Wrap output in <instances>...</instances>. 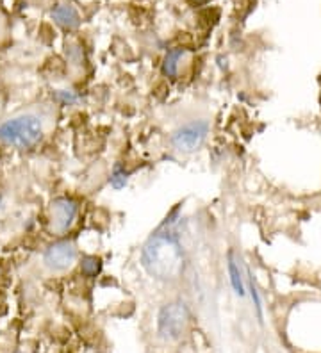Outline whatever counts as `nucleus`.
<instances>
[{"label":"nucleus","instance_id":"7","mask_svg":"<svg viewBox=\"0 0 321 353\" xmlns=\"http://www.w3.org/2000/svg\"><path fill=\"white\" fill-rule=\"evenodd\" d=\"M52 18H54V22L57 26H61L63 29H77L81 26V14L79 11L73 6H66V4H61L54 8L52 11Z\"/></svg>","mask_w":321,"mask_h":353},{"label":"nucleus","instance_id":"1","mask_svg":"<svg viewBox=\"0 0 321 353\" xmlns=\"http://www.w3.org/2000/svg\"><path fill=\"white\" fill-rule=\"evenodd\" d=\"M142 266L150 276L163 282L182 276L186 257L175 234L171 230H157L152 234L142 250Z\"/></svg>","mask_w":321,"mask_h":353},{"label":"nucleus","instance_id":"3","mask_svg":"<svg viewBox=\"0 0 321 353\" xmlns=\"http://www.w3.org/2000/svg\"><path fill=\"white\" fill-rule=\"evenodd\" d=\"M189 319H191V314L184 302L166 303L159 310L157 316L159 336L166 341L180 339L188 330Z\"/></svg>","mask_w":321,"mask_h":353},{"label":"nucleus","instance_id":"2","mask_svg":"<svg viewBox=\"0 0 321 353\" xmlns=\"http://www.w3.org/2000/svg\"><path fill=\"white\" fill-rule=\"evenodd\" d=\"M43 138L41 120L35 114H20L0 125V141L6 147L18 150H29L36 147Z\"/></svg>","mask_w":321,"mask_h":353},{"label":"nucleus","instance_id":"13","mask_svg":"<svg viewBox=\"0 0 321 353\" xmlns=\"http://www.w3.org/2000/svg\"><path fill=\"white\" fill-rule=\"evenodd\" d=\"M193 2H197V4H200V2H206V0H193Z\"/></svg>","mask_w":321,"mask_h":353},{"label":"nucleus","instance_id":"5","mask_svg":"<svg viewBox=\"0 0 321 353\" xmlns=\"http://www.w3.org/2000/svg\"><path fill=\"white\" fill-rule=\"evenodd\" d=\"M79 205L73 199L68 196H59L54 202L50 203V209H48V228H50L52 234L56 236H63L70 230V227L75 221V216H77Z\"/></svg>","mask_w":321,"mask_h":353},{"label":"nucleus","instance_id":"11","mask_svg":"<svg viewBox=\"0 0 321 353\" xmlns=\"http://www.w3.org/2000/svg\"><path fill=\"white\" fill-rule=\"evenodd\" d=\"M109 182H111V185L115 188V190H121V188H125L128 182V172L127 170L121 166L120 163L115 164V168H113L111 172V176H109Z\"/></svg>","mask_w":321,"mask_h":353},{"label":"nucleus","instance_id":"9","mask_svg":"<svg viewBox=\"0 0 321 353\" xmlns=\"http://www.w3.org/2000/svg\"><path fill=\"white\" fill-rule=\"evenodd\" d=\"M228 275H231V284L234 288L235 294H240V296H244V279H243V272H241L240 264L235 263L234 255H228Z\"/></svg>","mask_w":321,"mask_h":353},{"label":"nucleus","instance_id":"4","mask_svg":"<svg viewBox=\"0 0 321 353\" xmlns=\"http://www.w3.org/2000/svg\"><path fill=\"white\" fill-rule=\"evenodd\" d=\"M207 134L209 123L206 120H191L171 134V147L180 154H195L204 147Z\"/></svg>","mask_w":321,"mask_h":353},{"label":"nucleus","instance_id":"10","mask_svg":"<svg viewBox=\"0 0 321 353\" xmlns=\"http://www.w3.org/2000/svg\"><path fill=\"white\" fill-rule=\"evenodd\" d=\"M102 270V259L97 255H86L81 259V273L88 279H95Z\"/></svg>","mask_w":321,"mask_h":353},{"label":"nucleus","instance_id":"6","mask_svg":"<svg viewBox=\"0 0 321 353\" xmlns=\"http://www.w3.org/2000/svg\"><path fill=\"white\" fill-rule=\"evenodd\" d=\"M77 261V248L72 241H56L43 254V263L52 272H64Z\"/></svg>","mask_w":321,"mask_h":353},{"label":"nucleus","instance_id":"12","mask_svg":"<svg viewBox=\"0 0 321 353\" xmlns=\"http://www.w3.org/2000/svg\"><path fill=\"white\" fill-rule=\"evenodd\" d=\"M59 99L63 100L64 103H75V102H77V95H73L72 91H66V90L61 91Z\"/></svg>","mask_w":321,"mask_h":353},{"label":"nucleus","instance_id":"8","mask_svg":"<svg viewBox=\"0 0 321 353\" xmlns=\"http://www.w3.org/2000/svg\"><path fill=\"white\" fill-rule=\"evenodd\" d=\"M182 56H184V50L182 48H173L164 56L163 61V75L164 77L175 79L179 75L180 70V61H182Z\"/></svg>","mask_w":321,"mask_h":353}]
</instances>
